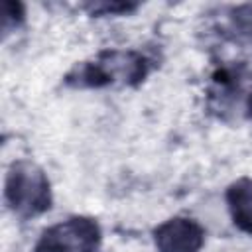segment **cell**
<instances>
[{"label": "cell", "mask_w": 252, "mask_h": 252, "mask_svg": "<svg viewBox=\"0 0 252 252\" xmlns=\"http://www.w3.org/2000/svg\"><path fill=\"white\" fill-rule=\"evenodd\" d=\"M148 75V61L138 51L108 49L100 51L93 61L75 67L67 83L75 87H106V85H136Z\"/></svg>", "instance_id": "obj_1"}, {"label": "cell", "mask_w": 252, "mask_h": 252, "mask_svg": "<svg viewBox=\"0 0 252 252\" xmlns=\"http://www.w3.org/2000/svg\"><path fill=\"white\" fill-rule=\"evenodd\" d=\"M6 205L18 217H35L51 207L49 179L41 167L32 161H14L6 173Z\"/></svg>", "instance_id": "obj_2"}, {"label": "cell", "mask_w": 252, "mask_h": 252, "mask_svg": "<svg viewBox=\"0 0 252 252\" xmlns=\"http://www.w3.org/2000/svg\"><path fill=\"white\" fill-rule=\"evenodd\" d=\"M100 226L89 217H69L45 228L33 252H96Z\"/></svg>", "instance_id": "obj_3"}, {"label": "cell", "mask_w": 252, "mask_h": 252, "mask_svg": "<svg viewBox=\"0 0 252 252\" xmlns=\"http://www.w3.org/2000/svg\"><path fill=\"white\" fill-rule=\"evenodd\" d=\"M158 252H199L205 244L203 226L187 217H173L154 230Z\"/></svg>", "instance_id": "obj_4"}, {"label": "cell", "mask_w": 252, "mask_h": 252, "mask_svg": "<svg viewBox=\"0 0 252 252\" xmlns=\"http://www.w3.org/2000/svg\"><path fill=\"white\" fill-rule=\"evenodd\" d=\"M226 203L234 224L252 236V179L240 177L226 189Z\"/></svg>", "instance_id": "obj_5"}, {"label": "cell", "mask_w": 252, "mask_h": 252, "mask_svg": "<svg viewBox=\"0 0 252 252\" xmlns=\"http://www.w3.org/2000/svg\"><path fill=\"white\" fill-rule=\"evenodd\" d=\"M248 110H250V116H252V94H250V98H248Z\"/></svg>", "instance_id": "obj_6"}]
</instances>
